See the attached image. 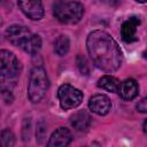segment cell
I'll return each mask as SVG.
<instances>
[{
	"mask_svg": "<svg viewBox=\"0 0 147 147\" xmlns=\"http://www.w3.org/2000/svg\"><path fill=\"white\" fill-rule=\"evenodd\" d=\"M88 55L94 65L106 72H114L119 69L123 55L115 39L101 30L92 31L86 39Z\"/></svg>",
	"mask_w": 147,
	"mask_h": 147,
	"instance_id": "cell-1",
	"label": "cell"
},
{
	"mask_svg": "<svg viewBox=\"0 0 147 147\" xmlns=\"http://www.w3.org/2000/svg\"><path fill=\"white\" fill-rule=\"evenodd\" d=\"M53 15L63 24H76L84 15V7L77 1L57 0L53 6Z\"/></svg>",
	"mask_w": 147,
	"mask_h": 147,
	"instance_id": "cell-2",
	"label": "cell"
},
{
	"mask_svg": "<svg viewBox=\"0 0 147 147\" xmlns=\"http://www.w3.org/2000/svg\"><path fill=\"white\" fill-rule=\"evenodd\" d=\"M49 87V79L46 74V70L38 65L31 70L29 85H28V95L31 102H39L46 94Z\"/></svg>",
	"mask_w": 147,
	"mask_h": 147,
	"instance_id": "cell-3",
	"label": "cell"
},
{
	"mask_svg": "<svg viewBox=\"0 0 147 147\" xmlns=\"http://www.w3.org/2000/svg\"><path fill=\"white\" fill-rule=\"evenodd\" d=\"M21 71V63L14 53L2 49L0 52V74H1V83L6 80H14Z\"/></svg>",
	"mask_w": 147,
	"mask_h": 147,
	"instance_id": "cell-4",
	"label": "cell"
},
{
	"mask_svg": "<svg viewBox=\"0 0 147 147\" xmlns=\"http://www.w3.org/2000/svg\"><path fill=\"white\" fill-rule=\"evenodd\" d=\"M57 98L60 100L61 108L64 110H68V109L76 108L82 103L83 93L78 88H76L69 84H63L59 87Z\"/></svg>",
	"mask_w": 147,
	"mask_h": 147,
	"instance_id": "cell-5",
	"label": "cell"
},
{
	"mask_svg": "<svg viewBox=\"0 0 147 147\" xmlns=\"http://www.w3.org/2000/svg\"><path fill=\"white\" fill-rule=\"evenodd\" d=\"M5 36L10 44L24 49L25 46L28 45L29 40L31 39L32 33L30 32V30L26 26L14 24V25H10L9 28H7Z\"/></svg>",
	"mask_w": 147,
	"mask_h": 147,
	"instance_id": "cell-6",
	"label": "cell"
},
{
	"mask_svg": "<svg viewBox=\"0 0 147 147\" xmlns=\"http://www.w3.org/2000/svg\"><path fill=\"white\" fill-rule=\"evenodd\" d=\"M17 3L22 13L32 21L41 20L45 14L41 0H17Z\"/></svg>",
	"mask_w": 147,
	"mask_h": 147,
	"instance_id": "cell-7",
	"label": "cell"
},
{
	"mask_svg": "<svg viewBox=\"0 0 147 147\" xmlns=\"http://www.w3.org/2000/svg\"><path fill=\"white\" fill-rule=\"evenodd\" d=\"M88 108H90V110H92V113H94L96 115H100V116H103V115H107L110 111L111 102H110V100L107 95L95 94L90 99Z\"/></svg>",
	"mask_w": 147,
	"mask_h": 147,
	"instance_id": "cell-8",
	"label": "cell"
},
{
	"mask_svg": "<svg viewBox=\"0 0 147 147\" xmlns=\"http://www.w3.org/2000/svg\"><path fill=\"white\" fill-rule=\"evenodd\" d=\"M72 141V134L67 127H59L55 130L47 144L48 147H64Z\"/></svg>",
	"mask_w": 147,
	"mask_h": 147,
	"instance_id": "cell-9",
	"label": "cell"
},
{
	"mask_svg": "<svg viewBox=\"0 0 147 147\" xmlns=\"http://www.w3.org/2000/svg\"><path fill=\"white\" fill-rule=\"evenodd\" d=\"M139 24H140V20L137 16H132L129 20H126L125 22H123V24L121 26V36L125 42H132L137 39L136 31H137V26Z\"/></svg>",
	"mask_w": 147,
	"mask_h": 147,
	"instance_id": "cell-10",
	"label": "cell"
},
{
	"mask_svg": "<svg viewBox=\"0 0 147 147\" xmlns=\"http://www.w3.org/2000/svg\"><path fill=\"white\" fill-rule=\"evenodd\" d=\"M70 123L77 131H86L92 123V117L86 110H79L70 117Z\"/></svg>",
	"mask_w": 147,
	"mask_h": 147,
	"instance_id": "cell-11",
	"label": "cell"
},
{
	"mask_svg": "<svg viewBox=\"0 0 147 147\" xmlns=\"http://www.w3.org/2000/svg\"><path fill=\"white\" fill-rule=\"evenodd\" d=\"M138 92H139L138 83L132 78H129V79H125L124 82H122L119 85V88H118V93H119L121 98L124 100L134 99L138 95Z\"/></svg>",
	"mask_w": 147,
	"mask_h": 147,
	"instance_id": "cell-12",
	"label": "cell"
},
{
	"mask_svg": "<svg viewBox=\"0 0 147 147\" xmlns=\"http://www.w3.org/2000/svg\"><path fill=\"white\" fill-rule=\"evenodd\" d=\"M119 85H121L119 80L116 77L110 75L102 76L98 82V86L107 92H118Z\"/></svg>",
	"mask_w": 147,
	"mask_h": 147,
	"instance_id": "cell-13",
	"label": "cell"
},
{
	"mask_svg": "<svg viewBox=\"0 0 147 147\" xmlns=\"http://www.w3.org/2000/svg\"><path fill=\"white\" fill-rule=\"evenodd\" d=\"M70 48V40L67 36L61 34L56 38L55 42H54V52L59 55V56H64Z\"/></svg>",
	"mask_w": 147,
	"mask_h": 147,
	"instance_id": "cell-14",
	"label": "cell"
},
{
	"mask_svg": "<svg viewBox=\"0 0 147 147\" xmlns=\"http://www.w3.org/2000/svg\"><path fill=\"white\" fill-rule=\"evenodd\" d=\"M40 48H41V38L38 34H32L31 39L29 40L28 45L25 46V48L23 51L28 54L34 55L40 51Z\"/></svg>",
	"mask_w": 147,
	"mask_h": 147,
	"instance_id": "cell-15",
	"label": "cell"
},
{
	"mask_svg": "<svg viewBox=\"0 0 147 147\" xmlns=\"http://www.w3.org/2000/svg\"><path fill=\"white\" fill-rule=\"evenodd\" d=\"M0 142L2 147H13L15 144V136L9 129H3L1 131Z\"/></svg>",
	"mask_w": 147,
	"mask_h": 147,
	"instance_id": "cell-16",
	"label": "cell"
},
{
	"mask_svg": "<svg viewBox=\"0 0 147 147\" xmlns=\"http://www.w3.org/2000/svg\"><path fill=\"white\" fill-rule=\"evenodd\" d=\"M76 62H77V65H78L79 71H80L83 75H88V72H90V67H88V64H87L86 59H85L83 55H77Z\"/></svg>",
	"mask_w": 147,
	"mask_h": 147,
	"instance_id": "cell-17",
	"label": "cell"
},
{
	"mask_svg": "<svg viewBox=\"0 0 147 147\" xmlns=\"http://www.w3.org/2000/svg\"><path fill=\"white\" fill-rule=\"evenodd\" d=\"M45 136H46V126H45L44 122H40L37 125V140H38L39 144L42 142Z\"/></svg>",
	"mask_w": 147,
	"mask_h": 147,
	"instance_id": "cell-18",
	"label": "cell"
},
{
	"mask_svg": "<svg viewBox=\"0 0 147 147\" xmlns=\"http://www.w3.org/2000/svg\"><path fill=\"white\" fill-rule=\"evenodd\" d=\"M1 95H2V99L6 103H11L14 98H13V94L9 90H1Z\"/></svg>",
	"mask_w": 147,
	"mask_h": 147,
	"instance_id": "cell-19",
	"label": "cell"
},
{
	"mask_svg": "<svg viewBox=\"0 0 147 147\" xmlns=\"http://www.w3.org/2000/svg\"><path fill=\"white\" fill-rule=\"evenodd\" d=\"M137 110L139 111V113H147V98H144L141 101H139L138 103H137Z\"/></svg>",
	"mask_w": 147,
	"mask_h": 147,
	"instance_id": "cell-20",
	"label": "cell"
},
{
	"mask_svg": "<svg viewBox=\"0 0 147 147\" xmlns=\"http://www.w3.org/2000/svg\"><path fill=\"white\" fill-rule=\"evenodd\" d=\"M101 1L103 3H106L108 6H113V7H116L122 2V0H101Z\"/></svg>",
	"mask_w": 147,
	"mask_h": 147,
	"instance_id": "cell-21",
	"label": "cell"
},
{
	"mask_svg": "<svg viewBox=\"0 0 147 147\" xmlns=\"http://www.w3.org/2000/svg\"><path fill=\"white\" fill-rule=\"evenodd\" d=\"M142 129H144V132H145V134H147V119L145 121V123H144V126H142Z\"/></svg>",
	"mask_w": 147,
	"mask_h": 147,
	"instance_id": "cell-22",
	"label": "cell"
},
{
	"mask_svg": "<svg viewBox=\"0 0 147 147\" xmlns=\"http://www.w3.org/2000/svg\"><path fill=\"white\" fill-rule=\"evenodd\" d=\"M142 56H144V59H147V48H146V51L142 53Z\"/></svg>",
	"mask_w": 147,
	"mask_h": 147,
	"instance_id": "cell-23",
	"label": "cell"
},
{
	"mask_svg": "<svg viewBox=\"0 0 147 147\" xmlns=\"http://www.w3.org/2000/svg\"><path fill=\"white\" fill-rule=\"evenodd\" d=\"M137 2H140V3H145V2H147V0H136Z\"/></svg>",
	"mask_w": 147,
	"mask_h": 147,
	"instance_id": "cell-24",
	"label": "cell"
},
{
	"mask_svg": "<svg viewBox=\"0 0 147 147\" xmlns=\"http://www.w3.org/2000/svg\"><path fill=\"white\" fill-rule=\"evenodd\" d=\"M1 1H6V0H1Z\"/></svg>",
	"mask_w": 147,
	"mask_h": 147,
	"instance_id": "cell-25",
	"label": "cell"
}]
</instances>
